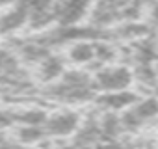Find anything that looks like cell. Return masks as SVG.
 I'll list each match as a JSON object with an SVG mask.
<instances>
[{"label": "cell", "instance_id": "6da1fadb", "mask_svg": "<svg viewBox=\"0 0 158 149\" xmlns=\"http://www.w3.org/2000/svg\"><path fill=\"white\" fill-rule=\"evenodd\" d=\"M39 95L48 103L76 106V104L93 103L97 97V90L93 84V74L80 67H74V69H67L58 82L41 88Z\"/></svg>", "mask_w": 158, "mask_h": 149}, {"label": "cell", "instance_id": "52a82bcc", "mask_svg": "<svg viewBox=\"0 0 158 149\" xmlns=\"http://www.w3.org/2000/svg\"><path fill=\"white\" fill-rule=\"evenodd\" d=\"M138 101V95L132 93L130 90H123V92H108V93H97L95 97V104L99 110L102 112H125L127 108H130L134 103Z\"/></svg>", "mask_w": 158, "mask_h": 149}, {"label": "cell", "instance_id": "9a60e30c", "mask_svg": "<svg viewBox=\"0 0 158 149\" xmlns=\"http://www.w3.org/2000/svg\"><path fill=\"white\" fill-rule=\"evenodd\" d=\"M56 149H73V147H71V145H69V143H67V145H58V147H56Z\"/></svg>", "mask_w": 158, "mask_h": 149}, {"label": "cell", "instance_id": "277c9868", "mask_svg": "<svg viewBox=\"0 0 158 149\" xmlns=\"http://www.w3.org/2000/svg\"><path fill=\"white\" fill-rule=\"evenodd\" d=\"M93 8V0H54L56 26H76Z\"/></svg>", "mask_w": 158, "mask_h": 149}, {"label": "cell", "instance_id": "2e32d148", "mask_svg": "<svg viewBox=\"0 0 158 149\" xmlns=\"http://www.w3.org/2000/svg\"><path fill=\"white\" fill-rule=\"evenodd\" d=\"M19 149H41V147H26V145H21Z\"/></svg>", "mask_w": 158, "mask_h": 149}, {"label": "cell", "instance_id": "3957f363", "mask_svg": "<svg viewBox=\"0 0 158 149\" xmlns=\"http://www.w3.org/2000/svg\"><path fill=\"white\" fill-rule=\"evenodd\" d=\"M134 82V73L127 65H101L93 73V84L97 93H108V92H123L128 90Z\"/></svg>", "mask_w": 158, "mask_h": 149}, {"label": "cell", "instance_id": "ba28073f", "mask_svg": "<svg viewBox=\"0 0 158 149\" xmlns=\"http://www.w3.org/2000/svg\"><path fill=\"white\" fill-rule=\"evenodd\" d=\"M23 30H28V11L17 2L0 13V36L13 37Z\"/></svg>", "mask_w": 158, "mask_h": 149}, {"label": "cell", "instance_id": "4fadbf2b", "mask_svg": "<svg viewBox=\"0 0 158 149\" xmlns=\"http://www.w3.org/2000/svg\"><path fill=\"white\" fill-rule=\"evenodd\" d=\"M147 15H149V21L158 24V0H152L149 4V10H147Z\"/></svg>", "mask_w": 158, "mask_h": 149}, {"label": "cell", "instance_id": "9c48e42d", "mask_svg": "<svg viewBox=\"0 0 158 149\" xmlns=\"http://www.w3.org/2000/svg\"><path fill=\"white\" fill-rule=\"evenodd\" d=\"M97 39H78L67 45L65 49V60L67 63H73L74 67H82L97 62V50H95Z\"/></svg>", "mask_w": 158, "mask_h": 149}, {"label": "cell", "instance_id": "5bb4252c", "mask_svg": "<svg viewBox=\"0 0 158 149\" xmlns=\"http://www.w3.org/2000/svg\"><path fill=\"white\" fill-rule=\"evenodd\" d=\"M17 2H19V0H0V8H2V10H8V8L15 6Z\"/></svg>", "mask_w": 158, "mask_h": 149}, {"label": "cell", "instance_id": "5b68a950", "mask_svg": "<svg viewBox=\"0 0 158 149\" xmlns=\"http://www.w3.org/2000/svg\"><path fill=\"white\" fill-rule=\"evenodd\" d=\"M158 116V101L156 99H138L130 108H127L125 112L119 114L121 117V125H123V130H134V129H139L143 123L151 121L152 117Z\"/></svg>", "mask_w": 158, "mask_h": 149}, {"label": "cell", "instance_id": "8992f818", "mask_svg": "<svg viewBox=\"0 0 158 149\" xmlns=\"http://www.w3.org/2000/svg\"><path fill=\"white\" fill-rule=\"evenodd\" d=\"M67 71V60L65 56L58 54V52H50L43 62H39L34 69H32V77L35 80V84H39L41 88L50 86L54 82H58L63 73Z\"/></svg>", "mask_w": 158, "mask_h": 149}, {"label": "cell", "instance_id": "7c38bea8", "mask_svg": "<svg viewBox=\"0 0 158 149\" xmlns=\"http://www.w3.org/2000/svg\"><path fill=\"white\" fill-rule=\"evenodd\" d=\"M88 149H125V147L117 140H102V142H99V143H95Z\"/></svg>", "mask_w": 158, "mask_h": 149}, {"label": "cell", "instance_id": "30bf717a", "mask_svg": "<svg viewBox=\"0 0 158 149\" xmlns=\"http://www.w3.org/2000/svg\"><path fill=\"white\" fill-rule=\"evenodd\" d=\"M10 132L19 145H26V147H41L47 140L45 129L35 125H15Z\"/></svg>", "mask_w": 158, "mask_h": 149}, {"label": "cell", "instance_id": "7a4b0ae2", "mask_svg": "<svg viewBox=\"0 0 158 149\" xmlns=\"http://www.w3.org/2000/svg\"><path fill=\"white\" fill-rule=\"evenodd\" d=\"M82 123V116L71 106H61L56 110H50L47 116V121L43 125L47 140L60 142V140H71L73 134L78 130Z\"/></svg>", "mask_w": 158, "mask_h": 149}, {"label": "cell", "instance_id": "8fae6325", "mask_svg": "<svg viewBox=\"0 0 158 149\" xmlns=\"http://www.w3.org/2000/svg\"><path fill=\"white\" fill-rule=\"evenodd\" d=\"M15 123L17 125H35L43 127L48 116V110L39 106V104H28V106H15Z\"/></svg>", "mask_w": 158, "mask_h": 149}]
</instances>
